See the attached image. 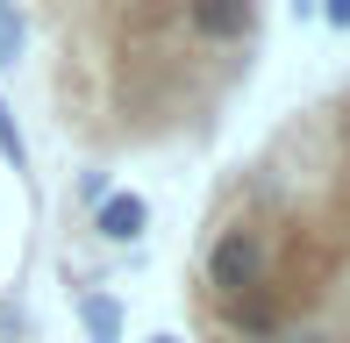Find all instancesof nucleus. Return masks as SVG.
<instances>
[{
    "mask_svg": "<svg viewBox=\"0 0 350 343\" xmlns=\"http://www.w3.org/2000/svg\"><path fill=\"white\" fill-rule=\"evenodd\" d=\"M272 236L258 222H229L208 251V286L215 301H250V293H272Z\"/></svg>",
    "mask_w": 350,
    "mask_h": 343,
    "instance_id": "1",
    "label": "nucleus"
},
{
    "mask_svg": "<svg viewBox=\"0 0 350 343\" xmlns=\"http://www.w3.org/2000/svg\"><path fill=\"white\" fill-rule=\"evenodd\" d=\"M179 22L200 43H243L258 22V0H179Z\"/></svg>",
    "mask_w": 350,
    "mask_h": 343,
    "instance_id": "2",
    "label": "nucleus"
},
{
    "mask_svg": "<svg viewBox=\"0 0 350 343\" xmlns=\"http://www.w3.org/2000/svg\"><path fill=\"white\" fill-rule=\"evenodd\" d=\"M143 229H150V200L143 193H100V208H93V236L100 243H136Z\"/></svg>",
    "mask_w": 350,
    "mask_h": 343,
    "instance_id": "3",
    "label": "nucleus"
},
{
    "mask_svg": "<svg viewBox=\"0 0 350 343\" xmlns=\"http://www.w3.org/2000/svg\"><path fill=\"white\" fill-rule=\"evenodd\" d=\"M221 315H229V329H236V336H272V343H279V307H272V293L221 301Z\"/></svg>",
    "mask_w": 350,
    "mask_h": 343,
    "instance_id": "4",
    "label": "nucleus"
},
{
    "mask_svg": "<svg viewBox=\"0 0 350 343\" xmlns=\"http://www.w3.org/2000/svg\"><path fill=\"white\" fill-rule=\"evenodd\" d=\"M79 322H86L93 343H122V307L107 301V293H86V301H79Z\"/></svg>",
    "mask_w": 350,
    "mask_h": 343,
    "instance_id": "5",
    "label": "nucleus"
},
{
    "mask_svg": "<svg viewBox=\"0 0 350 343\" xmlns=\"http://www.w3.org/2000/svg\"><path fill=\"white\" fill-rule=\"evenodd\" d=\"M29 51V22H22V0H0V65H22Z\"/></svg>",
    "mask_w": 350,
    "mask_h": 343,
    "instance_id": "6",
    "label": "nucleus"
},
{
    "mask_svg": "<svg viewBox=\"0 0 350 343\" xmlns=\"http://www.w3.org/2000/svg\"><path fill=\"white\" fill-rule=\"evenodd\" d=\"M0 158H8L14 172H29V136H22V122H14L8 93H0Z\"/></svg>",
    "mask_w": 350,
    "mask_h": 343,
    "instance_id": "7",
    "label": "nucleus"
},
{
    "mask_svg": "<svg viewBox=\"0 0 350 343\" xmlns=\"http://www.w3.org/2000/svg\"><path fill=\"white\" fill-rule=\"evenodd\" d=\"M279 343H336L329 329H279Z\"/></svg>",
    "mask_w": 350,
    "mask_h": 343,
    "instance_id": "8",
    "label": "nucleus"
},
{
    "mask_svg": "<svg viewBox=\"0 0 350 343\" xmlns=\"http://www.w3.org/2000/svg\"><path fill=\"white\" fill-rule=\"evenodd\" d=\"M322 14H329L336 29H350V0H322Z\"/></svg>",
    "mask_w": 350,
    "mask_h": 343,
    "instance_id": "9",
    "label": "nucleus"
},
{
    "mask_svg": "<svg viewBox=\"0 0 350 343\" xmlns=\"http://www.w3.org/2000/svg\"><path fill=\"white\" fill-rule=\"evenodd\" d=\"M150 343H179V336H150Z\"/></svg>",
    "mask_w": 350,
    "mask_h": 343,
    "instance_id": "10",
    "label": "nucleus"
},
{
    "mask_svg": "<svg viewBox=\"0 0 350 343\" xmlns=\"http://www.w3.org/2000/svg\"><path fill=\"white\" fill-rule=\"evenodd\" d=\"M0 336H8V315H0Z\"/></svg>",
    "mask_w": 350,
    "mask_h": 343,
    "instance_id": "11",
    "label": "nucleus"
}]
</instances>
